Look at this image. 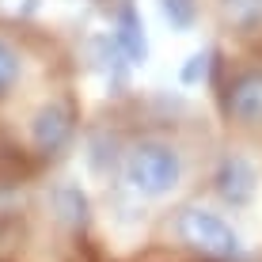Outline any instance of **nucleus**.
<instances>
[{
	"instance_id": "f257e3e1",
	"label": "nucleus",
	"mask_w": 262,
	"mask_h": 262,
	"mask_svg": "<svg viewBox=\"0 0 262 262\" xmlns=\"http://www.w3.org/2000/svg\"><path fill=\"white\" fill-rule=\"evenodd\" d=\"M186 152L167 133H141L125 144L118 183L137 202H164L186 183Z\"/></svg>"
},
{
	"instance_id": "f03ea898",
	"label": "nucleus",
	"mask_w": 262,
	"mask_h": 262,
	"mask_svg": "<svg viewBox=\"0 0 262 262\" xmlns=\"http://www.w3.org/2000/svg\"><path fill=\"white\" fill-rule=\"evenodd\" d=\"M167 224H171L175 243L198 262H239L243 258V236L213 205H202V202L179 205Z\"/></svg>"
},
{
	"instance_id": "7ed1b4c3",
	"label": "nucleus",
	"mask_w": 262,
	"mask_h": 262,
	"mask_svg": "<svg viewBox=\"0 0 262 262\" xmlns=\"http://www.w3.org/2000/svg\"><path fill=\"white\" fill-rule=\"evenodd\" d=\"M80 137V111L72 95H46L23 122V148L34 164H57Z\"/></svg>"
},
{
	"instance_id": "20e7f679",
	"label": "nucleus",
	"mask_w": 262,
	"mask_h": 262,
	"mask_svg": "<svg viewBox=\"0 0 262 262\" xmlns=\"http://www.w3.org/2000/svg\"><path fill=\"white\" fill-rule=\"evenodd\" d=\"M221 114L239 133H262V61L228 69L221 80Z\"/></svg>"
},
{
	"instance_id": "39448f33",
	"label": "nucleus",
	"mask_w": 262,
	"mask_h": 262,
	"mask_svg": "<svg viewBox=\"0 0 262 262\" xmlns=\"http://www.w3.org/2000/svg\"><path fill=\"white\" fill-rule=\"evenodd\" d=\"M258 164L239 148L221 152L209 171V190L224 209H251L258 198Z\"/></svg>"
},
{
	"instance_id": "423d86ee",
	"label": "nucleus",
	"mask_w": 262,
	"mask_h": 262,
	"mask_svg": "<svg viewBox=\"0 0 262 262\" xmlns=\"http://www.w3.org/2000/svg\"><path fill=\"white\" fill-rule=\"evenodd\" d=\"M42 209H46V221L61 236H69L72 243H80L92 232V221H95V205L88 190L72 179H53V183L42 190Z\"/></svg>"
},
{
	"instance_id": "0eeeda50",
	"label": "nucleus",
	"mask_w": 262,
	"mask_h": 262,
	"mask_svg": "<svg viewBox=\"0 0 262 262\" xmlns=\"http://www.w3.org/2000/svg\"><path fill=\"white\" fill-rule=\"evenodd\" d=\"M106 34L118 42V50L125 53V61H129L133 69L148 65L152 42H148V27H144V15H141L137 0H114L111 4V31Z\"/></svg>"
},
{
	"instance_id": "6e6552de",
	"label": "nucleus",
	"mask_w": 262,
	"mask_h": 262,
	"mask_svg": "<svg viewBox=\"0 0 262 262\" xmlns=\"http://www.w3.org/2000/svg\"><path fill=\"white\" fill-rule=\"evenodd\" d=\"M84 61L114 95H122L125 88H129L133 65L125 61V53L118 50V42H114L106 31H99V34H92V38L84 42Z\"/></svg>"
},
{
	"instance_id": "1a4fd4ad",
	"label": "nucleus",
	"mask_w": 262,
	"mask_h": 262,
	"mask_svg": "<svg viewBox=\"0 0 262 262\" xmlns=\"http://www.w3.org/2000/svg\"><path fill=\"white\" fill-rule=\"evenodd\" d=\"M125 144L122 133L106 129V125H95V129H88L84 137V164L92 171L95 179H103V183H114L118 179V167H122V156H125Z\"/></svg>"
},
{
	"instance_id": "9d476101",
	"label": "nucleus",
	"mask_w": 262,
	"mask_h": 262,
	"mask_svg": "<svg viewBox=\"0 0 262 262\" xmlns=\"http://www.w3.org/2000/svg\"><path fill=\"white\" fill-rule=\"evenodd\" d=\"M213 15L221 31L236 34V38L262 34V0H213Z\"/></svg>"
},
{
	"instance_id": "9b49d317",
	"label": "nucleus",
	"mask_w": 262,
	"mask_h": 262,
	"mask_svg": "<svg viewBox=\"0 0 262 262\" xmlns=\"http://www.w3.org/2000/svg\"><path fill=\"white\" fill-rule=\"evenodd\" d=\"M23 72H27V57H23L19 42H15L12 34L0 31V103L19 88Z\"/></svg>"
},
{
	"instance_id": "f8f14e48",
	"label": "nucleus",
	"mask_w": 262,
	"mask_h": 262,
	"mask_svg": "<svg viewBox=\"0 0 262 262\" xmlns=\"http://www.w3.org/2000/svg\"><path fill=\"white\" fill-rule=\"evenodd\" d=\"M221 53H216L213 46H202V50H194L190 57L183 61V69H179V84L183 88H202V84H209L213 80V72L221 69Z\"/></svg>"
},
{
	"instance_id": "ddd939ff",
	"label": "nucleus",
	"mask_w": 262,
	"mask_h": 262,
	"mask_svg": "<svg viewBox=\"0 0 262 262\" xmlns=\"http://www.w3.org/2000/svg\"><path fill=\"white\" fill-rule=\"evenodd\" d=\"M156 8L164 15V23L179 34L194 31L198 19H202V0H156Z\"/></svg>"
},
{
	"instance_id": "4468645a",
	"label": "nucleus",
	"mask_w": 262,
	"mask_h": 262,
	"mask_svg": "<svg viewBox=\"0 0 262 262\" xmlns=\"http://www.w3.org/2000/svg\"><path fill=\"white\" fill-rule=\"evenodd\" d=\"M95 4H106V0H95ZM111 4H114V0H111Z\"/></svg>"
}]
</instances>
